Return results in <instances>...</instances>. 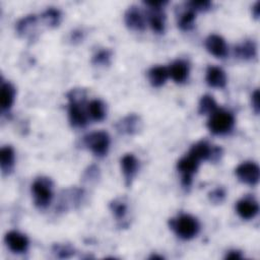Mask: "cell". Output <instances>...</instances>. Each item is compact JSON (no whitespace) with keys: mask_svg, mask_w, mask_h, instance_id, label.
Instances as JSON below:
<instances>
[{"mask_svg":"<svg viewBox=\"0 0 260 260\" xmlns=\"http://www.w3.org/2000/svg\"><path fill=\"white\" fill-rule=\"evenodd\" d=\"M37 24V17L36 15H27L20 19L16 24V30L18 35L22 37H26L30 34L31 30L35 29Z\"/></svg>","mask_w":260,"mask_h":260,"instance_id":"603a6c76","label":"cell"},{"mask_svg":"<svg viewBox=\"0 0 260 260\" xmlns=\"http://www.w3.org/2000/svg\"><path fill=\"white\" fill-rule=\"evenodd\" d=\"M109 207L117 219H122L125 217L127 212V204L122 199H114L110 202Z\"/></svg>","mask_w":260,"mask_h":260,"instance_id":"4316f807","label":"cell"},{"mask_svg":"<svg viewBox=\"0 0 260 260\" xmlns=\"http://www.w3.org/2000/svg\"><path fill=\"white\" fill-rule=\"evenodd\" d=\"M211 2L208 0H200V1H191L187 3V6L193 9L194 11H205L211 7Z\"/></svg>","mask_w":260,"mask_h":260,"instance_id":"f1b7e54d","label":"cell"},{"mask_svg":"<svg viewBox=\"0 0 260 260\" xmlns=\"http://www.w3.org/2000/svg\"><path fill=\"white\" fill-rule=\"evenodd\" d=\"M234 124L235 118L231 112L217 109L210 115L207 122V127L211 133L220 135L230 132L233 129Z\"/></svg>","mask_w":260,"mask_h":260,"instance_id":"277c9868","label":"cell"},{"mask_svg":"<svg viewBox=\"0 0 260 260\" xmlns=\"http://www.w3.org/2000/svg\"><path fill=\"white\" fill-rule=\"evenodd\" d=\"M42 19L44 22L52 27L57 26L60 23L61 20V12L56 9V8H48L43 14H42Z\"/></svg>","mask_w":260,"mask_h":260,"instance_id":"484cf974","label":"cell"},{"mask_svg":"<svg viewBox=\"0 0 260 260\" xmlns=\"http://www.w3.org/2000/svg\"><path fill=\"white\" fill-rule=\"evenodd\" d=\"M241 258H242V254L240 251H237V250L229 251V253H226V255H225V259L236 260V259H241Z\"/></svg>","mask_w":260,"mask_h":260,"instance_id":"836d02e7","label":"cell"},{"mask_svg":"<svg viewBox=\"0 0 260 260\" xmlns=\"http://www.w3.org/2000/svg\"><path fill=\"white\" fill-rule=\"evenodd\" d=\"M116 128L122 134H135L141 128L140 118L135 114L128 115L116 124Z\"/></svg>","mask_w":260,"mask_h":260,"instance_id":"5bb4252c","label":"cell"},{"mask_svg":"<svg viewBox=\"0 0 260 260\" xmlns=\"http://www.w3.org/2000/svg\"><path fill=\"white\" fill-rule=\"evenodd\" d=\"M195 21V11L190 7L184 10L178 19V25L183 30H189L193 27Z\"/></svg>","mask_w":260,"mask_h":260,"instance_id":"d4e9b609","label":"cell"},{"mask_svg":"<svg viewBox=\"0 0 260 260\" xmlns=\"http://www.w3.org/2000/svg\"><path fill=\"white\" fill-rule=\"evenodd\" d=\"M236 210L241 218L248 220L257 215L259 211V206L255 198L251 196H246L237 202Z\"/></svg>","mask_w":260,"mask_h":260,"instance_id":"30bf717a","label":"cell"},{"mask_svg":"<svg viewBox=\"0 0 260 260\" xmlns=\"http://www.w3.org/2000/svg\"><path fill=\"white\" fill-rule=\"evenodd\" d=\"M4 241L7 245V247L13 252V253H24L29 245L28 239L25 235L16 232V231H10L5 235Z\"/></svg>","mask_w":260,"mask_h":260,"instance_id":"9c48e42d","label":"cell"},{"mask_svg":"<svg viewBox=\"0 0 260 260\" xmlns=\"http://www.w3.org/2000/svg\"><path fill=\"white\" fill-rule=\"evenodd\" d=\"M55 248H56V250H55L56 253H57L58 256L61 257V258H67V257H70V256L73 254V251H72L69 247L56 245Z\"/></svg>","mask_w":260,"mask_h":260,"instance_id":"4dcf8cb0","label":"cell"},{"mask_svg":"<svg viewBox=\"0 0 260 260\" xmlns=\"http://www.w3.org/2000/svg\"><path fill=\"white\" fill-rule=\"evenodd\" d=\"M206 82L211 87L222 88L226 84V75L221 68L210 66L206 71Z\"/></svg>","mask_w":260,"mask_h":260,"instance_id":"2e32d148","label":"cell"},{"mask_svg":"<svg viewBox=\"0 0 260 260\" xmlns=\"http://www.w3.org/2000/svg\"><path fill=\"white\" fill-rule=\"evenodd\" d=\"M87 115L94 121H102L106 117V106L101 100H92L87 105Z\"/></svg>","mask_w":260,"mask_h":260,"instance_id":"7402d4cb","label":"cell"},{"mask_svg":"<svg viewBox=\"0 0 260 260\" xmlns=\"http://www.w3.org/2000/svg\"><path fill=\"white\" fill-rule=\"evenodd\" d=\"M14 160H15L14 149L9 145L3 146L0 150V167L4 175L12 171L14 166Z\"/></svg>","mask_w":260,"mask_h":260,"instance_id":"d6986e66","label":"cell"},{"mask_svg":"<svg viewBox=\"0 0 260 260\" xmlns=\"http://www.w3.org/2000/svg\"><path fill=\"white\" fill-rule=\"evenodd\" d=\"M169 69V76L176 83H183L187 80L189 75V65L184 60H177L173 62Z\"/></svg>","mask_w":260,"mask_h":260,"instance_id":"9a60e30c","label":"cell"},{"mask_svg":"<svg viewBox=\"0 0 260 260\" xmlns=\"http://www.w3.org/2000/svg\"><path fill=\"white\" fill-rule=\"evenodd\" d=\"M125 23L128 28L136 31H142L145 28V18L143 13L136 6L127 9L124 15Z\"/></svg>","mask_w":260,"mask_h":260,"instance_id":"7c38bea8","label":"cell"},{"mask_svg":"<svg viewBox=\"0 0 260 260\" xmlns=\"http://www.w3.org/2000/svg\"><path fill=\"white\" fill-rule=\"evenodd\" d=\"M170 228L183 240H190L197 236L200 230L199 221L190 214H181L169 221Z\"/></svg>","mask_w":260,"mask_h":260,"instance_id":"7a4b0ae2","label":"cell"},{"mask_svg":"<svg viewBox=\"0 0 260 260\" xmlns=\"http://www.w3.org/2000/svg\"><path fill=\"white\" fill-rule=\"evenodd\" d=\"M169 77V69L165 66H155L148 71V79L152 86L160 87Z\"/></svg>","mask_w":260,"mask_h":260,"instance_id":"ffe728a7","label":"cell"},{"mask_svg":"<svg viewBox=\"0 0 260 260\" xmlns=\"http://www.w3.org/2000/svg\"><path fill=\"white\" fill-rule=\"evenodd\" d=\"M217 105L216 102L214 101L212 95L205 94L201 96L199 101V106H198V112L200 115H211L213 112L217 110Z\"/></svg>","mask_w":260,"mask_h":260,"instance_id":"cb8c5ba5","label":"cell"},{"mask_svg":"<svg viewBox=\"0 0 260 260\" xmlns=\"http://www.w3.org/2000/svg\"><path fill=\"white\" fill-rule=\"evenodd\" d=\"M138 168L139 161L132 153H127L121 158V170L124 176L126 186L129 187L131 185L134 177L137 174Z\"/></svg>","mask_w":260,"mask_h":260,"instance_id":"8fae6325","label":"cell"},{"mask_svg":"<svg viewBox=\"0 0 260 260\" xmlns=\"http://www.w3.org/2000/svg\"><path fill=\"white\" fill-rule=\"evenodd\" d=\"M206 50L216 58H224L228 54V45L225 41L217 35H210L205 40Z\"/></svg>","mask_w":260,"mask_h":260,"instance_id":"4fadbf2b","label":"cell"},{"mask_svg":"<svg viewBox=\"0 0 260 260\" xmlns=\"http://www.w3.org/2000/svg\"><path fill=\"white\" fill-rule=\"evenodd\" d=\"M200 161L196 159L194 156L188 155L182 157L178 164H177V169L182 175V185L184 187H189L192 183V178L193 175L196 173L198 167H199Z\"/></svg>","mask_w":260,"mask_h":260,"instance_id":"52a82bcc","label":"cell"},{"mask_svg":"<svg viewBox=\"0 0 260 260\" xmlns=\"http://www.w3.org/2000/svg\"><path fill=\"white\" fill-rule=\"evenodd\" d=\"M147 19L149 25L153 31L156 34H161L165 31V23H166V16L161 9L149 8L147 12Z\"/></svg>","mask_w":260,"mask_h":260,"instance_id":"e0dca14e","label":"cell"},{"mask_svg":"<svg viewBox=\"0 0 260 260\" xmlns=\"http://www.w3.org/2000/svg\"><path fill=\"white\" fill-rule=\"evenodd\" d=\"M81 39H82V37H81V34H80V32L74 31V32L72 34V40H73V41H80Z\"/></svg>","mask_w":260,"mask_h":260,"instance_id":"d590c367","label":"cell"},{"mask_svg":"<svg viewBox=\"0 0 260 260\" xmlns=\"http://www.w3.org/2000/svg\"><path fill=\"white\" fill-rule=\"evenodd\" d=\"M34 202L39 208H46L53 198V182L46 177H40L31 185Z\"/></svg>","mask_w":260,"mask_h":260,"instance_id":"3957f363","label":"cell"},{"mask_svg":"<svg viewBox=\"0 0 260 260\" xmlns=\"http://www.w3.org/2000/svg\"><path fill=\"white\" fill-rule=\"evenodd\" d=\"M83 143L94 155L104 156L110 146V136L105 131L91 132L83 137Z\"/></svg>","mask_w":260,"mask_h":260,"instance_id":"5b68a950","label":"cell"},{"mask_svg":"<svg viewBox=\"0 0 260 260\" xmlns=\"http://www.w3.org/2000/svg\"><path fill=\"white\" fill-rule=\"evenodd\" d=\"M147 6H149L150 8H155V9H161V7H164V5H166L168 3V1H147L144 2Z\"/></svg>","mask_w":260,"mask_h":260,"instance_id":"d6a6232c","label":"cell"},{"mask_svg":"<svg viewBox=\"0 0 260 260\" xmlns=\"http://www.w3.org/2000/svg\"><path fill=\"white\" fill-rule=\"evenodd\" d=\"M15 98V88L10 82H2L1 84V93H0V105L2 111H8L13 103Z\"/></svg>","mask_w":260,"mask_h":260,"instance_id":"ac0fdd59","label":"cell"},{"mask_svg":"<svg viewBox=\"0 0 260 260\" xmlns=\"http://www.w3.org/2000/svg\"><path fill=\"white\" fill-rule=\"evenodd\" d=\"M69 100V121L73 127L82 128L87 124V110L84 109L85 91L83 89H72L67 94Z\"/></svg>","mask_w":260,"mask_h":260,"instance_id":"6da1fadb","label":"cell"},{"mask_svg":"<svg viewBox=\"0 0 260 260\" xmlns=\"http://www.w3.org/2000/svg\"><path fill=\"white\" fill-rule=\"evenodd\" d=\"M235 54L237 57L249 60L256 56V45L251 40H246L235 47Z\"/></svg>","mask_w":260,"mask_h":260,"instance_id":"44dd1931","label":"cell"},{"mask_svg":"<svg viewBox=\"0 0 260 260\" xmlns=\"http://www.w3.org/2000/svg\"><path fill=\"white\" fill-rule=\"evenodd\" d=\"M222 153V149L219 146H211L206 140H200L192 145L189 154L200 160H217Z\"/></svg>","mask_w":260,"mask_h":260,"instance_id":"8992f818","label":"cell"},{"mask_svg":"<svg viewBox=\"0 0 260 260\" xmlns=\"http://www.w3.org/2000/svg\"><path fill=\"white\" fill-rule=\"evenodd\" d=\"M149 259H159V260H162V259H164V257L158 256V255H152Z\"/></svg>","mask_w":260,"mask_h":260,"instance_id":"8d00e7d4","label":"cell"},{"mask_svg":"<svg viewBox=\"0 0 260 260\" xmlns=\"http://www.w3.org/2000/svg\"><path fill=\"white\" fill-rule=\"evenodd\" d=\"M236 176L238 179L248 185H256L259 181L260 170L258 165L252 161H245L239 165L236 169Z\"/></svg>","mask_w":260,"mask_h":260,"instance_id":"ba28073f","label":"cell"},{"mask_svg":"<svg viewBox=\"0 0 260 260\" xmlns=\"http://www.w3.org/2000/svg\"><path fill=\"white\" fill-rule=\"evenodd\" d=\"M209 200L213 203H220L225 197V191L222 188H216L208 193Z\"/></svg>","mask_w":260,"mask_h":260,"instance_id":"f546056e","label":"cell"},{"mask_svg":"<svg viewBox=\"0 0 260 260\" xmlns=\"http://www.w3.org/2000/svg\"><path fill=\"white\" fill-rule=\"evenodd\" d=\"M112 53L109 50H102L96 53L92 58V63L95 65H108L110 64Z\"/></svg>","mask_w":260,"mask_h":260,"instance_id":"83f0119b","label":"cell"},{"mask_svg":"<svg viewBox=\"0 0 260 260\" xmlns=\"http://www.w3.org/2000/svg\"><path fill=\"white\" fill-rule=\"evenodd\" d=\"M251 98H252V99H251L252 107H253V109H254L255 113H256V114H258V113H259V109H260V106H259V98H260L259 90H258V89H256V90L253 92V94H252V96H251Z\"/></svg>","mask_w":260,"mask_h":260,"instance_id":"1f68e13d","label":"cell"},{"mask_svg":"<svg viewBox=\"0 0 260 260\" xmlns=\"http://www.w3.org/2000/svg\"><path fill=\"white\" fill-rule=\"evenodd\" d=\"M260 2L258 1V2H256L255 3V5H254V7H253V14H254V16L256 17V18H258L259 17V13H260Z\"/></svg>","mask_w":260,"mask_h":260,"instance_id":"e575fe53","label":"cell"}]
</instances>
